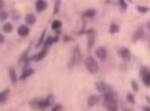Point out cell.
<instances>
[{"label": "cell", "instance_id": "1", "mask_svg": "<svg viewBox=\"0 0 150 111\" xmlns=\"http://www.w3.org/2000/svg\"><path fill=\"white\" fill-rule=\"evenodd\" d=\"M103 106L107 110L117 111L118 110V101H117V93L113 91L103 93Z\"/></svg>", "mask_w": 150, "mask_h": 111}, {"label": "cell", "instance_id": "2", "mask_svg": "<svg viewBox=\"0 0 150 111\" xmlns=\"http://www.w3.org/2000/svg\"><path fill=\"white\" fill-rule=\"evenodd\" d=\"M84 66L90 74H96L98 72V64L93 56H88L84 60Z\"/></svg>", "mask_w": 150, "mask_h": 111}, {"label": "cell", "instance_id": "3", "mask_svg": "<svg viewBox=\"0 0 150 111\" xmlns=\"http://www.w3.org/2000/svg\"><path fill=\"white\" fill-rule=\"evenodd\" d=\"M95 87H96V90L100 92V93H107V92H110V91H113L112 90V86L109 85V84H107V82H105V81H97L96 84H95Z\"/></svg>", "mask_w": 150, "mask_h": 111}, {"label": "cell", "instance_id": "4", "mask_svg": "<svg viewBox=\"0 0 150 111\" xmlns=\"http://www.w3.org/2000/svg\"><path fill=\"white\" fill-rule=\"evenodd\" d=\"M48 48H49V47L43 45V48L41 49V50H40L39 53L35 54V55H33L31 57H29V59H30V61H41V60H43V59L46 57L47 53H48Z\"/></svg>", "mask_w": 150, "mask_h": 111}, {"label": "cell", "instance_id": "5", "mask_svg": "<svg viewBox=\"0 0 150 111\" xmlns=\"http://www.w3.org/2000/svg\"><path fill=\"white\" fill-rule=\"evenodd\" d=\"M118 55L124 60V61H130L131 60V53L130 49L126 47H122L120 49H118Z\"/></svg>", "mask_w": 150, "mask_h": 111}, {"label": "cell", "instance_id": "6", "mask_svg": "<svg viewBox=\"0 0 150 111\" xmlns=\"http://www.w3.org/2000/svg\"><path fill=\"white\" fill-rule=\"evenodd\" d=\"M95 55H96V57H97L98 60L105 61V60L107 59V55H108L107 49H106L105 47H98L96 50H95Z\"/></svg>", "mask_w": 150, "mask_h": 111}, {"label": "cell", "instance_id": "7", "mask_svg": "<svg viewBox=\"0 0 150 111\" xmlns=\"http://www.w3.org/2000/svg\"><path fill=\"white\" fill-rule=\"evenodd\" d=\"M17 32L21 37H27L30 34V28H29V25H27V24H22V25L18 27Z\"/></svg>", "mask_w": 150, "mask_h": 111}, {"label": "cell", "instance_id": "8", "mask_svg": "<svg viewBox=\"0 0 150 111\" xmlns=\"http://www.w3.org/2000/svg\"><path fill=\"white\" fill-rule=\"evenodd\" d=\"M47 7H48V4H47L46 0H36V3H35L36 12H40V13H41V12L47 10Z\"/></svg>", "mask_w": 150, "mask_h": 111}, {"label": "cell", "instance_id": "9", "mask_svg": "<svg viewBox=\"0 0 150 111\" xmlns=\"http://www.w3.org/2000/svg\"><path fill=\"white\" fill-rule=\"evenodd\" d=\"M34 69L33 68H30V67H27V68H24L23 69V72H22V74H21V77L18 78V80H25L27 78H29V77H31L33 74H34Z\"/></svg>", "mask_w": 150, "mask_h": 111}, {"label": "cell", "instance_id": "10", "mask_svg": "<svg viewBox=\"0 0 150 111\" xmlns=\"http://www.w3.org/2000/svg\"><path fill=\"white\" fill-rule=\"evenodd\" d=\"M72 57L74 59V62L79 64V61H81V59H82V54H81V48H79V45L74 47L73 53H72Z\"/></svg>", "mask_w": 150, "mask_h": 111}, {"label": "cell", "instance_id": "11", "mask_svg": "<svg viewBox=\"0 0 150 111\" xmlns=\"http://www.w3.org/2000/svg\"><path fill=\"white\" fill-rule=\"evenodd\" d=\"M101 101V96H97V94H93L88 98V106H94L97 105Z\"/></svg>", "mask_w": 150, "mask_h": 111}, {"label": "cell", "instance_id": "12", "mask_svg": "<svg viewBox=\"0 0 150 111\" xmlns=\"http://www.w3.org/2000/svg\"><path fill=\"white\" fill-rule=\"evenodd\" d=\"M143 37H144V30H143V28L141 27V28H138V29L134 31L132 40H133V42H137V41H139L141 38H143Z\"/></svg>", "mask_w": 150, "mask_h": 111}, {"label": "cell", "instance_id": "13", "mask_svg": "<svg viewBox=\"0 0 150 111\" xmlns=\"http://www.w3.org/2000/svg\"><path fill=\"white\" fill-rule=\"evenodd\" d=\"M24 22H25L27 25H34L36 23V16L34 13H27L24 17Z\"/></svg>", "mask_w": 150, "mask_h": 111}, {"label": "cell", "instance_id": "14", "mask_svg": "<svg viewBox=\"0 0 150 111\" xmlns=\"http://www.w3.org/2000/svg\"><path fill=\"white\" fill-rule=\"evenodd\" d=\"M88 43H86V49H88V52H90L91 49L94 48V44H95V32L94 34H89L88 35Z\"/></svg>", "mask_w": 150, "mask_h": 111}, {"label": "cell", "instance_id": "15", "mask_svg": "<svg viewBox=\"0 0 150 111\" xmlns=\"http://www.w3.org/2000/svg\"><path fill=\"white\" fill-rule=\"evenodd\" d=\"M8 77H10V80H11L12 84H17V81H18V75H17L15 68H10V69H8Z\"/></svg>", "mask_w": 150, "mask_h": 111}, {"label": "cell", "instance_id": "16", "mask_svg": "<svg viewBox=\"0 0 150 111\" xmlns=\"http://www.w3.org/2000/svg\"><path fill=\"white\" fill-rule=\"evenodd\" d=\"M8 94H10V89H6V90L0 92V104L6 103L7 98H8Z\"/></svg>", "mask_w": 150, "mask_h": 111}, {"label": "cell", "instance_id": "17", "mask_svg": "<svg viewBox=\"0 0 150 111\" xmlns=\"http://www.w3.org/2000/svg\"><path fill=\"white\" fill-rule=\"evenodd\" d=\"M96 16V10L95 8H88L83 12V17L84 18H93Z\"/></svg>", "mask_w": 150, "mask_h": 111}, {"label": "cell", "instance_id": "18", "mask_svg": "<svg viewBox=\"0 0 150 111\" xmlns=\"http://www.w3.org/2000/svg\"><path fill=\"white\" fill-rule=\"evenodd\" d=\"M61 27H62V23H61V20H59V19H55V20H53V23H52V25H51V28H52V30H60L61 29Z\"/></svg>", "mask_w": 150, "mask_h": 111}, {"label": "cell", "instance_id": "19", "mask_svg": "<svg viewBox=\"0 0 150 111\" xmlns=\"http://www.w3.org/2000/svg\"><path fill=\"white\" fill-rule=\"evenodd\" d=\"M119 30H120V28H119L118 24H115V23H110V25H109V34L114 35V34L119 32Z\"/></svg>", "mask_w": 150, "mask_h": 111}, {"label": "cell", "instance_id": "20", "mask_svg": "<svg viewBox=\"0 0 150 111\" xmlns=\"http://www.w3.org/2000/svg\"><path fill=\"white\" fill-rule=\"evenodd\" d=\"M12 30H13V25H12L11 23H5L4 25H3V31L5 32V34H10V32H12Z\"/></svg>", "mask_w": 150, "mask_h": 111}, {"label": "cell", "instance_id": "21", "mask_svg": "<svg viewBox=\"0 0 150 111\" xmlns=\"http://www.w3.org/2000/svg\"><path fill=\"white\" fill-rule=\"evenodd\" d=\"M29 50H30V48H28L27 50H25V52H24V53H23V54L19 56V60H18V64H19V65H21V64H23L24 61H25V60L28 59V54H29Z\"/></svg>", "mask_w": 150, "mask_h": 111}, {"label": "cell", "instance_id": "22", "mask_svg": "<svg viewBox=\"0 0 150 111\" xmlns=\"http://www.w3.org/2000/svg\"><path fill=\"white\" fill-rule=\"evenodd\" d=\"M136 10L139 12V13H142V15H145V13H148V12L150 11V7H146V6H142V5H138L136 7Z\"/></svg>", "mask_w": 150, "mask_h": 111}, {"label": "cell", "instance_id": "23", "mask_svg": "<svg viewBox=\"0 0 150 111\" xmlns=\"http://www.w3.org/2000/svg\"><path fill=\"white\" fill-rule=\"evenodd\" d=\"M53 43H54V38H53V36H47L46 38H45L43 45H46V47H51Z\"/></svg>", "mask_w": 150, "mask_h": 111}, {"label": "cell", "instance_id": "24", "mask_svg": "<svg viewBox=\"0 0 150 111\" xmlns=\"http://www.w3.org/2000/svg\"><path fill=\"white\" fill-rule=\"evenodd\" d=\"M142 80L146 87H150V72H148L144 77H142Z\"/></svg>", "mask_w": 150, "mask_h": 111}, {"label": "cell", "instance_id": "25", "mask_svg": "<svg viewBox=\"0 0 150 111\" xmlns=\"http://www.w3.org/2000/svg\"><path fill=\"white\" fill-rule=\"evenodd\" d=\"M60 5H61V0H55L54 3V10H53V15H58L60 11Z\"/></svg>", "mask_w": 150, "mask_h": 111}, {"label": "cell", "instance_id": "26", "mask_svg": "<svg viewBox=\"0 0 150 111\" xmlns=\"http://www.w3.org/2000/svg\"><path fill=\"white\" fill-rule=\"evenodd\" d=\"M118 5H119V7L122 12H125L127 10V3L125 1V0H118Z\"/></svg>", "mask_w": 150, "mask_h": 111}, {"label": "cell", "instance_id": "27", "mask_svg": "<svg viewBox=\"0 0 150 111\" xmlns=\"http://www.w3.org/2000/svg\"><path fill=\"white\" fill-rule=\"evenodd\" d=\"M45 38H46V29L42 31V34H41V36H40V38H39V42L36 43V47L42 45V44H43V42H45Z\"/></svg>", "mask_w": 150, "mask_h": 111}, {"label": "cell", "instance_id": "28", "mask_svg": "<svg viewBox=\"0 0 150 111\" xmlns=\"http://www.w3.org/2000/svg\"><path fill=\"white\" fill-rule=\"evenodd\" d=\"M7 18H8V13H7V12H5L4 10L0 11V22H5Z\"/></svg>", "mask_w": 150, "mask_h": 111}, {"label": "cell", "instance_id": "29", "mask_svg": "<svg viewBox=\"0 0 150 111\" xmlns=\"http://www.w3.org/2000/svg\"><path fill=\"white\" fill-rule=\"evenodd\" d=\"M126 99L130 104H136V101H134V96L132 93H127L126 94Z\"/></svg>", "mask_w": 150, "mask_h": 111}, {"label": "cell", "instance_id": "30", "mask_svg": "<svg viewBox=\"0 0 150 111\" xmlns=\"http://www.w3.org/2000/svg\"><path fill=\"white\" fill-rule=\"evenodd\" d=\"M131 86H132V90L134 91V92H139V85L137 84V81H131Z\"/></svg>", "mask_w": 150, "mask_h": 111}, {"label": "cell", "instance_id": "31", "mask_svg": "<svg viewBox=\"0 0 150 111\" xmlns=\"http://www.w3.org/2000/svg\"><path fill=\"white\" fill-rule=\"evenodd\" d=\"M149 72V69L146 68V67H143L142 69H141V72H139V74H141V77H144L145 75V74Z\"/></svg>", "mask_w": 150, "mask_h": 111}, {"label": "cell", "instance_id": "32", "mask_svg": "<svg viewBox=\"0 0 150 111\" xmlns=\"http://www.w3.org/2000/svg\"><path fill=\"white\" fill-rule=\"evenodd\" d=\"M60 110H62V105H60V104H57L52 108V111H60Z\"/></svg>", "mask_w": 150, "mask_h": 111}, {"label": "cell", "instance_id": "33", "mask_svg": "<svg viewBox=\"0 0 150 111\" xmlns=\"http://www.w3.org/2000/svg\"><path fill=\"white\" fill-rule=\"evenodd\" d=\"M4 41H5V36L3 34H0V44H3Z\"/></svg>", "mask_w": 150, "mask_h": 111}, {"label": "cell", "instance_id": "34", "mask_svg": "<svg viewBox=\"0 0 150 111\" xmlns=\"http://www.w3.org/2000/svg\"><path fill=\"white\" fill-rule=\"evenodd\" d=\"M71 41V37L69 36H64V42H70Z\"/></svg>", "mask_w": 150, "mask_h": 111}, {"label": "cell", "instance_id": "35", "mask_svg": "<svg viewBox=\"0 0 150 111\" xmlns=\"http://www.w3.org/2000/svg\"><path fill=\"white\" fill-rule=\"evenodd\" d=\"M4 10V1L3 0H0V11Z\"/></svg>", "mask_w": 150, "mask_h": 111}, {"label": "cell", "instance_id": "36", "mask_svg": "<svg viewBox=\"0 0 150 111\" xmlns=\"http://www.w3.org/2000/svg\"><path fill=\"white\" fill-rule=\"evenodd\" d=\"M142 109H143L144 111H150V108H149V106H143Z\"/></svg>", "mask_w": 150, "mask_h": 111}, {"label": "cell", "instance_id": "37", "mask_svg": "<svg viewBox=\"0 0 150 111\" xmlns=\"http://www.w3.org/2000/svg\"><path fill=\"white\" fill-rule=\"evenodd\" d=\"M146 28H148V30L150 31V20H148V22H146Z\"/></svg>", "mask_w": 150, "mask_h": 111}, {"label": "cell", "instance_id": "38", "mask_svg": "<svg viewBox=\"0 0 150 111\" xmlns=\"http://www.w3.org/2000/svg\"><path fill=\"white\" fill-rule=\"evenodd\" d=\"M145 99H146V102L150 104V97H149V96H146V97H145Z\"/></svg>", "mask_w": 150, "mask_h": 111}, {"label": "cell", "instance_id": "39", "mask_svg": "<svg viewBox=\"0 0 150 111\" xmlns=\"http://www.w3.org/2000/svg\"><path fill=\"white\" fill-rule=\"evenodd\" d=\"M126 1H127V3H130V4H131V3H132V0H126Z\"/></svg>", "mask_w": 150, "mask_h": 111}]
</instances>
